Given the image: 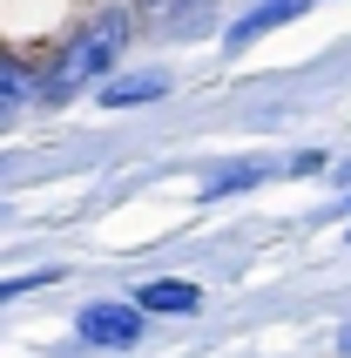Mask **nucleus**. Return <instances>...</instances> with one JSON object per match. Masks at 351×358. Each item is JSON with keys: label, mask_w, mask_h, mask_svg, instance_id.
Masks as SVG:
<instances>
[{"label": "nucleus", "mask_w": 351, "mask_h": 358, "mask_svg": "<svg viewBox=\"0 0 351 358\" xmlns=\"http://www.w3.org/2000/svg\"><path fill=\"white\" fill-rule=\"evenodd\" d=\"M122 41H129V14H122V7H101V14H88L75 34L55 48L48 75L34 81V88H41V101H68V95H81L88 81H101L108 68H115Z\"/></svg>", "instance_id": "obj_1"}, {"label": "nucleus", "mask_w": 351, "mask_h": 358, "mask_svg": "<svg viewBox=\"0 0 351 358\" xmlns=\"http://www.w3.org/2000/svg\"><path fill=\"white\" fill-rule=\"evenodd\" d=\"M75 324H81V338H88V345H108V352H129V345L142 338V311H136V304H115V298L88 304Z\"/></svg>", "instance_id": "obj_2"}, {"label": "nucleus", "mask_w": 351, "mask_h": 358, "mask_svg": "<svg viewBox=\"0 0 351 358\" xmlns=\"http://www.w3.org/2000/svg\"><path fill=\"white\" fill-rule=\"evenodd\" d=\"M304 7H311V0H257L250 14H236V20H230V34H223V48H250L257 34H271V27L297 20Z\"/></svg>", "instance_id": "obj_3"}, {"label": "nucleus", "mask_w": 351, "mask_h": 358, "mask_svg": "<svg viewBox=\"0 0 351 358\" xmlns=\"http://www.w3.org/2000/svg\"><path fill=\"white\" fill-rule=\"evenodd\" d=\"M156 95H169V75L162 68H129V75H115V81H101V108H142V101H156Z\"/></svg>", "instance_id": "obj_4"}, {"label": "nucleus", "mask_w": 351, "mask_h": 358, "mask_svg": "<svg viewBox=\"0 0 351 358\" xmlns=\"http://www.w3.org/2000/svg\"><path fill=\"white\" fill-rule=\"evenodd\" d=\"M196 304H203V291H196V284H182V278H156V284H142L136 311H142V318H169V311H196Z\"/></svg>", "instance_id": "obj_5"}, {"label": "nucleus", "mask_w": 351, "mask_h": 358, "mask_svg": "<svg viewBox=\"0 0 351 358\" xmlns=\"http://www.w3.org/2000/svg\"><path fill=\"white\" fill-rule=\"evenodd\" d=\"M20 101H34V75H27V61H20V55L0 48V122L14 115Z\"/></svg>", "instance_id": "obj_6"}, {"label": "nucleus", "mask_w": 351, "mask_h": 358, "mask_svg": "<svg viewBox=\"0 0 351 358\" xmlns=\"http://www.w3.org/2000/svg\"><path fill=\"white\" fill-rule=\"evenodd\" d=\"M61 271H27V278H0V304H14V298H27V291H48Z\"/></svg>", "instance_id": "obj_7"}, {"label": "nucleus", "mask_w": 351, "mask_h": 358, "mask_svg": "<svg viewBox=\"0 0 351 358\" xmlns=\"http://www.w3.org/2000/svg\"><path fill=\"white\" fill-rule=\"evenodd\" d=\"M250 182H264V169H257V162H243V169H223L203 196H230V189H250Z\"/></svg>", "instance_id": "obj_8"}, {"label": "nucleus", "mask_w": 351, "mask_h": 358, "mask_svg": "<svg viewBox=\"0 0 351 358\" xmlns=\"http://www.w3.org/2000/svg\"><path fill=\"white\" fill-rule=\"evenodd\" d=\"M331 162H324V149H311V156H291V176H324Z\"/></svg>", "instance_id": "obj_9"}, {"label": "nucleus", "mask_w": 351, "mask_h": 358, "mask_svg": "<svg viewBox=\"0 0 351 358\" xmlns=\"http://www.w3.org/2000/svg\"><path fill=\"white\" fill-rule=\"evenodd\" d=\"M338 352H345V358H351V324H345V331H338Z\"/></svg>", "instance_id": "obj_10"}, {"label": "nucleus", "mask_w": 351, "mask_h": 358, "mask_svg": "<svg viewBox=\"0 0 351 358\" xmlns=\"http://www.w3.org/2000/svg\"><path fill=\"white\" fill-rule=\"evenodd\" d=\"M136 7H149V14H162V7H169V0H136Z\"/></svg>", "instance_id": "obj_11"}, {"label": "nucleus", "mask_w": 351, "mask_h": 358, "mask_svg": "<svg viewBox=\"0 0 351 358\" xmlns=\"http://www.w3.org/2000/svg\"><path fill=\"white\" fill-rule=\"evenodd\" d=\"M345 237H351V223H345Z\"/></svg>", "instance_id": "obj_12"}, {"label": "nucleus", "mask_w": 351, "mask_h": 358, "mask_svg": "<svg viewBox=\"0 0 351 358\" xmlns=\"http://www.w3.org/2000/svg\"><path fill=\"white\" fill-rule=\"evenodd\" d=\"M345 210H351V196H345Z\"/></svg>", "instance_id": "obj_13"}]
</instances>
